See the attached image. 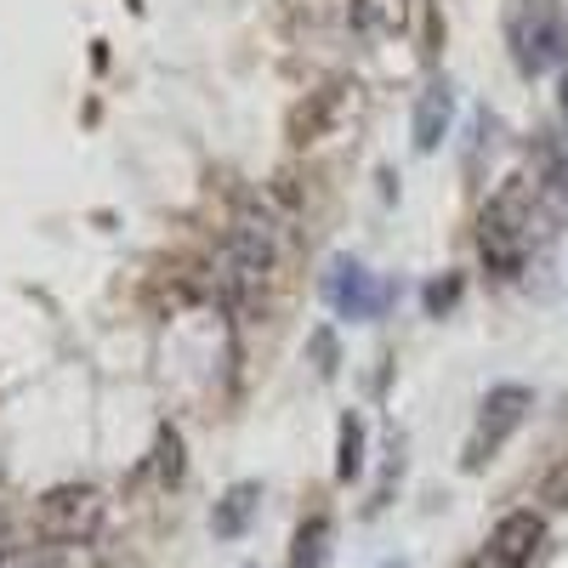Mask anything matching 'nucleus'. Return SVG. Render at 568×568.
I'll use <instances>...</instances> for the list:
<instances>
[{
  "label": "nucleus",
  "instance_id": "nucleus-20",
  "mask_svg": "<svg viewBox=\"0 0 568 568\" xmlns=\"http://www.w3.org/2000/svg\"><path fill=\"white\" fill-rule=\"evenodd\" d=\"M387 568H404V562H387Z\"/></svg>",
  "mask_w": 568,
  "mask_h": 568
},
{
  "label": "nucleus",
  "instance_id": "nucleus-3",
  "mask_svg": "<svg viewBox=\"0 0 568 568\" xmlns=\"http://www.w3.org/2000/svg\"><path fill=\"white\" fill-rule=\"evenodd\" d=\"M506 40H511V58L524 74L568 69V18L557 0H511Z\"/></svg>",
  "mask_w": 568,
  "mask_h": 568
},
{
  "label": "nucleus",
  "instance_id": "nucleus-6",
  "mask_svg": "<svg viewBox=\"0 0 568 568\" xmlns=\"http://www.w3.org/2000/svg\"><path fill=\"white\" fill-rule=\"evenodd\" d=\"M324 296H329V307H336L342 318H382L387 302H393V284H382L364 262L342 256L336 267H329V278H324Z\"/></svg>",
  "mask_w": 568,
  "mask_h": 568
},
{
  "label": "nucleus",
  "instance_id": "nucleus-5",
  "mask_svg": "<svg viewBox=\"0 0 568 568\" xmlns=\"http://www.w3.org/2000/svg\"><path fill=\"white\" fill-rule=\"evenodd\" d=\"M529 404H535V393L517 387V382L489 387V398L478 404V420H471V438H466V449H460V471H484V466L506 449V438L524 426Z\"/></svg>",
  "mask_w": 568,
  "mask_h": 568
},
{
  "label": "nucleus",
  "instance_id": "nucleus-7",
  "mask_svg": "<svg viewBox=\"0 0 568 568\" xmlns=\"http://www.w3.org/2000/svg\"><path fill=\"white\" fill-rule=\"evenodd\" d=\"M540 546H546V517H540V511H506L484 551H489L500 568H529V562L540 557Z\"/></svg>",
  "mask_w": 568,
  "mask_h": 568
},
{
  "label": "nucleus",
  "instance_id": "nucleus-1",
  "mask_svg": "<svg viewBox=\"0 0 568 568\" xmlns=\"http://www.w3.org/2000/svg\"><path fill=\"white\" fill-rule=\"evenodd\" d=\"M535 222H540V200H535V182L529 176H511L500 194H489V205L478 211V251L484 267L511 278L524 267L529 245H535Z\"/></svg>",
  "mask_w": 568,
  "mask_h": 568
},
{
  "label": "nucleus",
  "instance_id": "nucleus-18",
  "mask_svg": "<svg viewBox=\"0 0 568 568\" xmlns=\"http://www.w3.org/2000/svg\"><path fill=\"white\" fill-rule=\"evenodd\" d=\"M460 568H500V562H495V557H489V551H478V557H466V562H460Z\"/></svg>",
  "mask_w": 568,
  "mask_h": 568
},
{
  "label": "nucleus",
  "instance_id": "nucleus-12",
  "mask_svg": "<svg viewBox=\"0 0 568 568\" xmlns=\"http://www.w3.org/2000/svg\"><path fill=\"white\" fill-rule=\"evenodd\" d=\"M329 535H336V524H329L324 511H313L307 524L296 529V540H291V568H324V557H329Z\"/></svg>",
  "mask_w": 568,
  "mask_h": 568
},
{
  "label": "nucleus",
  "instance_id": "nucleus-19",
  "mask_svg": "<svg viewBox=\"0 0 568 568\" xmlns=\"http://www.w3.org/2000/svg\"><path fill=\"white\" fill-rule=\"evenodd\" d=\"M557 103H562V120H568V69H562V80H557Z\"/></svg>",
  "mask_w": 568,
  "mask_h": 568
},
{
  "label": "nucleus",
  "instance_id": "nucleus-15",
  "mask_svg": "<svg viewBox=\"0 0 568 568\" xmlns=\"http://www.w3.org/2000/svg\"><path fill=\"white\" fill-rule=\"evenodd\" d=\"M460 296H466V278L460 273H444V278H433L420 291V307H426V318H444V313H455Z\"/></svg>",
  "mask_w": 568,
  "mask_h": 568
},
{
  "label": "nucleus",
  "instance_id": "nucleus-14",
  "mask_svg": "<svg viewBox=\"0 0 568 568\" xmlns=\"http://www.w3.org/2000/svg\"><path fill=\"white\" fill-rule=\"evenodd\" d=\"M353 23L364 34H387L404 23V0H353Z\"/></svg>",
  "mask_w": 568,
  "mask_h": 568
},
{
  "label": "nucleus",
  "instance_id": "nucleus-2",
  "mask_svg": "<svg viewBox=\"0 0 568 568\" xmlns=\"http://www.w3.org/2000/svg\"><path fill=\"white\" fill-rule=\"evenodd\" d=\"M267 273H273V227L256 216H240L216 256V291L227 296V307H251L262 296Z\"/></svg>",
  "mask_w": 568,
  "mask_h": 568
},
{
  "label": "nucleus",
  "instance_id": "nucleus-4",
  "mask_svg": "<svg viewBox=\"0 0 568 568\" xmlns=\"http://www.w3.org/2000/svg\"><path fill=\"white\" fill-rule=\"evenodd\" d=\"M103 517H109V500H103V489H91V484H58V489H45L34 500V529H40V540H52V546L98 540Z\"/></svg>",
  "mask_w": 568,
  "mask_h": 568
},
{
  "label": "nucleus",
  "instance_id": "nucleus-13",
  "mask_svg": "<svg viewBox=\"0 0 568 568\" xmlns=\"http://www.w3.org/2000/svg\"><path fill=\"white\" fill-rule=\"evenodd\" d=\"M364 471V415H342V433H336V478L353 484Z\"/></svg>",
  "mask_w": 568,
  "mask_h": 568
},
{
  "label": "nucleus",
  "instance_id": "nucleus-8",
  "mask_svg": "<svg viewBox=\"0 0 568 568\" xmlns=\"http://www.w3.org/2000/svg\"><path fill=\"white\" fill-rule=\"evenodd\" d=\"M449 120H455V91H449V80H433L415 98V149L420 154H438L444 149V136H449Z\"/></svg>",
  "mask_w": 568,
  "mask_h": 568
},
{
  "label": "nucleus",
  "instance_id": "nucleus-9",
  "mask_svg": "<svg viewBox=\"0 0 568 568\" xmlns=\"http://www.w3.org/2000/svg\"><path fill=\"white\" fill-rule=\"evenodd\" d=\"M336 109H342V85H324V91H307V103H296L291 109V142L296 149H307V142H318L324 131H329V120H336Z\"/></svg>",
  "mask_w": 568,
  "mask_h": 568
},
{
  "label": "nucleus",
  "instance_id": "nucleus-16",
  "mask_svg": "<svg viewBox=\"0 0 568 568\" xmlns=\"http://www.w3.org/2000/svg\"><path fill=\"white\" fill-rule=\"evenodd\" d=\"M307 358H313V369L324 375V382H329V375H336V329H313V336H307Z\"/></svg>",
  "mask_w": 568,
  "mask_h": 568
},
{
  "label": "nucleus",
  "instance_id": "nucleus-17",
  "mask_svg": "<svg viewBox=\"0 0 568 568\" xmlns=\"http://www.w3.org/2000/svg\"><path fill=\"white\" fill-rule=\"evenodd\" d=\"M540 500H546V511H568V455L546 471V484H540Z\"/></svg>",
  "mask_w": 568,
  "mask_h": 568
},
{
  "label": "nucleus",
  "instance_id": "nucleus-11",
  "mask_svg": "<svg viewBox=\"0 0 568 568\" xmlns=\"http://www.w3.org/2000/svg\"><path fill=\"white\" fill-rule=\"evenodd\" d=\"M142 478H149L154 489H171V484H182V433H176V426H160V438H154L149 460H142L136 484H142Z\"/></svg>",
  "mask_w": 568,
  "mask_h": 568
},
{
  "label": "nucleus",
  "instance_id": "nucleus-10",
  "mask_svg": "<svg viewBox=\"0 0 568 568\" xmlns=\"http://www.w3.org/2000/svg\"><path fill=\"white\" fill-rule=\"evenodd\" d=\"M256 511H262V484H233V489L216 500V511H211V535H216V540H240V535L251 529Z\"/></svg>",
  "mask_w": 568,
  "mask_h": 568
}]
</instances>
